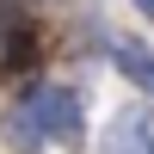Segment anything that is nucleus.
Returning a JSON list of instances; mask_svg holds the SVG:
<instances>
[{
  "mask_svg": "<svg viewBox=\"0 0 154 154\" xmlns=\"http://www.w3.org/2000/svg\"><path fill=\"white\" fill-rule=\"evenodd\" d=\"M12 93L31 105V117H37V123H43L49 148H62V154H80V148H86V93H80L74 80L31 74V80H19Z\"/></svg>",
  "mask_w": 154,
  "mask_h": 154,
  "instance_id": "1",
  "label": "nucleus"
},
{
  "mask_svg": "<svg viewBox=\"0 0 154 154\" xmlns=\"http://www.w3.org/2000/svg\"><path fill=\"white\" fill-rule=\"evenodd\" d=\"M37 62H43V31L31 19V0L25 6H0V74L6 80H31Z\"/></svg>",
  "mask_w": 154,
  "mask_h": 154,
  "instance_id": "2",
  "label": "nucleus"
},
{
  "mask_svg": "<svg viewBox=\"0 0 154 154\" xmlns=\"http://www.w3.org/2000/svg\"><path fill=\"white\" fill-rule=\"evenodd\" d=\"M99 154H154V99L117 105L99 136Z\"/></svg>",
  "mask_w": 154,
  "mask_h": 154,
  "instance_id": "3",
  "label": "nucleus"
},
{
  "mask_svg": "<svg viewBox=\"0 0 154 154\" xmlns=\"http://www.w3.org/2000/svg\"><path fill=\"white\" fill-rule=\"evenodd\" d=\"M105 62L123 74V86H136L142 99H154V43H148V37H136V31H111Z\"/></svg>",
  "mask_w": 154,
  "mask_h": 154,
  "instance_id": "4",
  "label": "nucleus"
},
{
  "mask_svg": "<svg viewBox=\"0 0 154 154\" xmlns=\"http://www.w3.org/2000/svg\"><path fill=\"white\" fill-rule=\"evenodd\" d=\"M0 130H6V148H12V154H49V136H43V123L31 117V105H25L19 93L6 99V117H0Z\"/></svg>",
  "mask_w": 154,
  "mask_h": 154,
  "instance_id": "5",
  "label": "nucleus"
},
{
  "mask_svg": "<svg viewBox=\"0 0 154 154\" xmlns=\"http://www.w3.org/2000/svg\"><path fill=\"white\" fill-rule=\"evenodd\" d=\"M130 6H136V19H148V25H154V0H130Z\"/></svg>",
  "mask_w": 154,
  "mask_h": 154,
  "instance_id": "6",
  "label": "nucleus"
}]
</instances>
